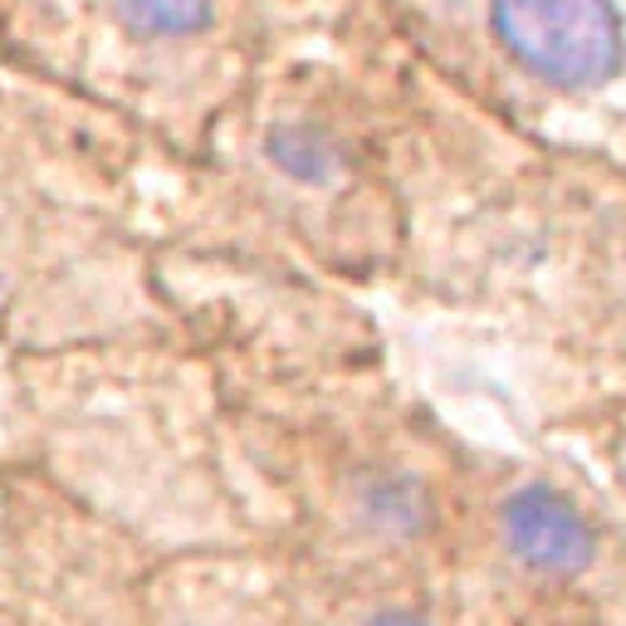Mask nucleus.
<instances>
[{"label": "nucleus", "mask_w": 626, "mask_h": 626, "mask_svg": "<svg viewBox=\"0 0 626 626\" xmlns=\"http://www.w3.org/2000/svg\"><path fill=\"white\" fill-rule=\"evenodd\" d=\"M489 20L499 45L558 88H597L622 68L612 0H494Z\"/></svg>", "instance_id": "1"}, {"label": "nucleus", "mask_w": 626, "mask_h": 626, "mask_svg": "<svg viewBox=\"0 0 626 626\" xmlns=\"http://www.w3.org/2000/svg\"><path fill=\"white\" fill-rule=\"evenodd\" d=\"M499 538L534 577H577L597 553L587 518L548 485H524L499 504Z\"/></svg>", "instance_id": "2"}, {"label": "nucleus", "mask_w": 626, "mask_h": 626, "mask_svg": "<svg viewBox=\"0 0 626 626\" xmlns=\"http://www.w3.org/2000/svg\"><path fill=\"white\" fill-rule=\"evenodd\" d=\"M127 39H152V45H181L215 25L221 0H103Z\"/></svg>", "instance_id": "3"}, {"label": "nucleus", "mask_w": 626, "mask_h": 626, "mask_svg": "<svg viewBox=\"0 0 626 626\" xmlns=\"http://www.w3.org/2000/svg\"><path fill=\"white\" fill-rule=\"evenodd\" d=\"M264 152L270 162L279 166L289 181L299 186H328L333 176L342 172V147L328 127H313V123H279L270 127L264 137Z\"/></svg>", "instance_id": "4"}, {"label": "nucleus", "mask_w": 626, "mask_h": 626, "mask_svg": "<svg viewBox=\"0 0 626 626\" xmlns=\"http://www.w3.org/2000/svg\"><path fill=\"white\" fill-rule=\"evenodd\" d=\"M358 504L362 518L377 524L381 534H416L421 518H426V489L411 475H377L362 485Z\"/></svg>", "instance_id": "5"}, {"label": "nucleus", "mask_w": 626, "mask_h": 626, "mask_svg": "<svg viewBox=\"0 0 626 626\" xmlns=\"http://www.w3.org/2000/svg\"><path fill=\"white\" fill-rule=\"evenodd\" d=\"M367 626H430L426 616H416V612H377Z\"/></svg>", "instance_id": "6"}]
</instances>
